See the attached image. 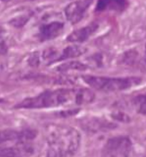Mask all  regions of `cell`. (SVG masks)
Masks as SVG:
<instances>
[{"mask_svg": "<svg viewBox=\"0 0 146 157\" xmlns=\"http://www.w3.org/2000/svg\"><path fill=\"white\" fill-rule=\"evenodd\" d=\"M94 100V94L89 89L62 88L48 90L33 98H25L16 105L15 109H48L64 105H82Z\"/></svg>", "mask_w": 146, "mask_h": 157, "instance_id": "6da1fadb", "label": "cell"}, {"mask_svg": "<svg viewBox=\"0 0 146 157\" xmlns=\"http://www.w3.org/2000/svg\"><path fill=\"white\" fill-rule=\"evenodd\" d=\"M81 145V134L70 126H57L48 136L47 157H72Z\"/></svg>", "mask_w": 146, "mask_h": 157, "instance_id": "7a4b0ae2", "label": "cell"}, {"mask_svg": "<svg viewBox=\"0 0 146 157\" xmlns=\"http://www.w3.org/2000/svg\"><path fill=\"white\" fill-rule=\"evenodd\" d=\"M83 81L93 89L103 92H119L128 90L141 84V78H106L98 76H83Z\"/></svg>", "mask_w": 146, "mask_h": 157, "instance_id": "3957f363", "label": "cell"}, {"mask_svg": "<svg viewBox=\"0 0 146 157\" xmlns=\"http://www.w3.org/2000/svg\"><path fill=\"white\" fill-rule=\"evenodd\" d=\"M130 149V140L124 136H118L106 142L103 148V157H128Z\"/></svg>", "mask_w": 146, "mask_h": 157, "instance_id": "277c9868", "label": "cell"}, {"mask_svg": "<svg viewBox=\"0 0 146 157\" xmlns=\"http://www.w3.org/2000/svg\"><path fill=\"white\" fill-rule=\"evenodd\" d=\"M94 0H75L65 8L66 19L71 24H78L83 19Z\"/></svg>", "mask_w": 146, "mask_h": 157, "instance_id": "5b68a950", "label": "cell"}, {"mask_svg": "<svg viewBox=\"0 0 146 157\" xmlns=\"http://www.w3.org/2000/svg\"><path fill=\"white\" fill-rule=\"evenodd\" d=\"M37 136L35 129H3L0 130V143L17 141V143L28 142Z\"/></svg>", "mask_w": 146, "mask_h": 157, "instance_id": "8992f818", "label": "cell"}, {"mask_svg": "<svg viewBox=\"0 0 146 157\" xmlns=\"http://www.w3.org/2000/svg\"><path fill=\"white\" fill-rule=\"evenodd\" d=\"M65 24L61 20H51L41 24L38 31V37L41 41L53 40L60 36L64 31Z\"/></svg>", "mask_w": 146, "mask_h": 157, "instance_id": "52a82bcc", "label": "cell"}, {"mask_svg": "<svg viewBox=\"0 0 146 157\" xmlns=\"http://www.w3.org/2000/svg\"><path fill=\"white\" fill-rule=\"evenodd\" d=\"M34 147L29 142L17 143V145L0 148V157H31Z\"/></svg>", "mask_w": 146, "mask_h": 157, "instance_id": "ba28073f", "label": "cell"}, {"mask_svg": "<svg viewBox=\"0 0 146 157\" xmlns=\"http://www.w3.org/2000/svg\"><path fill=\"white\" fill-rule=\"evenodd\" d=\"M98 29V24L91 23L86 27H83L81 29H78V30L72 32L68 36L67 40L72 43H83L89 39L91 35H94L97 32Z\"/></svg>", "mask_w": 146, "mask_h": 157, "instance_id": "9c48e42d", "label": "cell"}, {"mask_svg": "<svg viewBox=\"0 0 146 157\" xmlns=\"http://www.w3.org/2000/svg\"><path fill=\"white\" fill-rule=\"evenodd\" d=\"M127 0H98L97 11H123L127 7Z\"/></svg>", "mask_w": 146, "mask_h": 157, "instance_id": "30bf717a", "label": "cell"}, {"mask_svg": "<svg viewBox=\"0 0 146 157\" xmlns=\"http://www.w3.org/2000/svg\"><path fill=\"white\" fill-rule=\"evenodd\" d=\"M85 52H86V49H83L81 46H77V45L66 47L65 49H63L62 51H59V56H58L57 62L73 59V58L83 55Z\"/></svg>", "mask_w": 146, "mask_h": 157, "instance_id": "8fae6325", "label": "cell"}, {"mask_svg": "<svg viewBox=\"0 0 146 157\" xmlns=\"http://www.w3.org/2000/svg\"><path fill=\"white\" fill-rule=\"evenodd\" d=\"M87 68V66L81 63V62H69V63H65L58 67V70L61 72L71 71V70H77V71H83Z\"/></svg>", "mask_w": 146, "mask_h": 157, "instance_id": "7c38bea8", "label": "cell"}, {"mask_svg": "<svg viewBox=\"0 0 146 157\" xmlns=\"http://www.w3.org/2000/svg\"><path fill=\"white\" fill-rule=\"evenodd\" d=\"M133 105L138 113L146 114V94L136 97L133 100Z\"/></svg>", "mask_w": 146, "mask_h": 157, "instance_id": "4fadbf2b", "label": "cell"}, {"mask_svg": "<svg viewBox=\"0 0 146 157\" xmlns=\"http://www.w3.org/2000/svg\"><path fill=\"white\" fill-rule=\"evenodd\" d=\"M144 61L146 63V45H145V53H144Z\"/></svg>", "mask_w": 146, "mask_h": 157, "instance_id": "5bb4252c", "label": "cell"}, {"mask_svg": "<svg viewBox=\"0 0 146 157\" xmlns=\"http://www.w3.org/2000/svg\"><path fill=\"white\" fill-rule=\"evenodd\" d=\"M1 2H5V1H8V0H0Z\"/></svg>", "mask_w": 146, "mask_h": 157, "instance_id": "9a60e30c", "label": "cell"}]
</instances>
